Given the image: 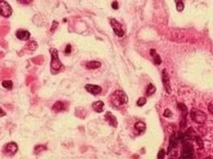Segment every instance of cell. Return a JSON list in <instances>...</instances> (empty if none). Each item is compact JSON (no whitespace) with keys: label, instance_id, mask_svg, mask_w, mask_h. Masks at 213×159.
I'll return each mask as SVG.
<instances>
[{"label":"cell","instance_id":"obj_1","mask_svg":"<svg viewBox=\"0 0 213 159\" xmlns=\"http://www.w3.org/2000/svg\"><path fill=\"white\" fill-rule=\"evenodd\" d=\"M112 103L116 107L126 104L128 101V97L126 93L121 90H118L111 95L110 97Z\"/></svg>","mask_w":213,"mask_h":159},{"label":"cell","instance_id":"obj_2","mask_svg":"<svg viewBox=\"0 0 213 159\" xmlns=\"http://www.w3.org/2000/svg\"><path fill=\"white\" fill-rule=\"evenodd\" d=\"M51 52V63L50 66L52 68V71L54 73L59 72L61 69L62 68V64L60 62V58L58 56V52L55 48H52V50H50Z\"/></svg>","mask_w":213,"mask_h":159},{"label":"cell","instance_id":"obj_3","mask_svg":"<svg viewBox=\"0 0 213 159\" xmlns=\"http://www.w3.org/2000/svg\"><path fill=\"white\" fill-rule=\"evenodd\" d=\"M191 117L194 122L198 124H203L207 120V115L203 111L199 110L192 109L191 111Z\"/></svg>","mask_w":213,"mask_h":159},{"label":"cell","instance_id":"obj_4","mask_svg":"<svg viewBox=\"0 0 213 159\" xmlns=\"http://www.w3.org/2000/svg\"><path fill=\"white\" fill-rule=\"evenodd\" d=\"M194 155V148L191 144L186 142L183 145L181 152L182 159H191Z\"/></svg>","mask_w":213,"mask_h":159},{"label":"cell","instance_id":"obj_5","mask_svg":"<svg viewBox=\"0 0 213 159\" xmlns=\"http://www.w3.org/2000/svg\"><path fill=\"white\" fill-rule=\"evenodd\" d=\"M110 25H111L112 29L116 36H118V37H123L124 36L125 32L122 28V25L120 23L118 20L112 18L110 20Z\"/></svg>","mask_w":213,"mask_h":159},{"label":"cell","instance_id":"obj_6","mask_svg":"<svg viewBox=\"0 0 213 159\" xmlns=\"http://www.w3.org/2000/svg\"><path fill=\"white\" fill-rule=\"evenodd\" d=\"M0 10H1V15L5 17H9L13 14V9L7 2L0 1Z\"/></svg>","mask_w":213,"mask_h":159},{"label":"cell","instance_id":"obj_7","mask_svg":"<svg viewBox=\"0 0 213 159\" xmlns=\"http://www.w3.org/2000/svg\"><path fill=\"white\" fill-rule=\"evenodd\" d=\"M18 150V146L16 142H10L9 143H7L4 146V151L8 156H13L17 153Z\"/></svg>","mask_w":213,"mask_h":159},{"label":"cell","instance_id":"obj_8","mask_svg":"<svg viewBox=\"0 0 213 159\" xmlns=\"http://www.w3.org/2000/svg\"><path fill=\"white\" fill-rule=\"evenodd\" d=\"M162 81H163L165 91H166L167 93H171V85H170L169 76H168V74H167V70H165V69H163V72H162Z\"/></svg>","mask_w":213,"mask_h":159},{"label":"cell","instance_id":"obj_9","mask_svg":"<svg viewBox=\"0 0 213 159\" xmlns=\"http://www.w3.org/2000/svg\"><path fill=\"white\" fill-rule=\"evenodd\" d=\"M85 89L92 95H97L102 92V87L99 85L93 84H86L85 85Z\"/></svg>","mask_w":213,"mask_h":159},{"label":"cell","instance_id":"obj_10","mask_svg":"<svg viewBox=\"0 0 213 159\" xmlns=\"http://www.w3.org/2000/svg\"><path fill=\"white\" fill-rule=\"evenodd\" d=\"M104 118H105L106 121L109 123L110 125L112 126L113 127H118V120H117L116 117L112 114V112L107 111L104 115Z\"/></svg>","mask_w":213,"mask_h":159},{"label":"cell","instance_id":"obj_11","mask_svg":"<svg viewBox=\"0 0 213 159\" xmlns=\"http://www.w3.org/2000/svg\"><path fill=\"white\" fill-rule=\"evenodd\" d=\"M16 37L20 41H28L30 37V33L26 30H18L15 33Z\"/></svg>","mask_w":213,"mask_h":159},{"label":"cell","instance_id":"obj_12","mask_svg":"<svg viewBox=\"0 0 213 159\" xmlns=\"http://www.w3.org/2000/svg\"><path fill=\"white\" fill-rule=\"evenodd\" d=\"M65 104L64 102L61 101H58L57 102H55L54 104L52 106V111H54V112H60L62 111H64L65 109Z\"/></svg>","mask_w":213,"mask_h":159},{"label":"cell","instance_id":"obj_13","mask_svg":"<svg viewBox=\"0 0 213 159\" xmlns=\"http://www.w3.org/2000/svg\"><path fill=\"white\" fill-rule=\"evenodd\" d=\"M104 103L103 101H94L93 103H92V107H93V109L97 113H102L104 110Z\"/></svg>","mask_w":213,"mask_h":159},{"label":"cell","instance_id":"obj_14","mask_svg":"<svg viewBox=\"0 0 213 159\" xmlns=\"http://www.w3.org/2000/svg\"><path fill=\"white\" fill-rule=\"evenodd\" d=\"M102 66V63L99 61H90L86 64L88 70H94V69L99 68Z\"/></svg>","mask_w":213,"mask_h":159},{"label":"cell","instance_id":"obj_15","mask_svg":"<svg viewBox=\"0 0 213 159\" xmlns=\"http://www.w3.org/2000/svg\"><path fill=\"white\" fill-rule=\"evenodd\" d=\"M150 54H151V56L154 58V62H155V64H156L157 65H159V64H161L162 59L160 58V56H159V55L158 54H157L155 49H154V48H151V49L150 50Z\"/></svg>","mask_w":213,"mask_h":159},{"label":"cell","instance_id":"obj_16","mask_svg":"<svg viewBox=\"0 0 213 159\" xmlns=\"http://www.w3.org/2000/svg\"><path fill=\"white\" fill-rule=\"evenodd\" d=\"M178 142H179V137L175 135H172L171 139H170V144H169V148H168V152L171 151V149L175 148L177 146Z\"/></svg>","mask_w":213,"mask_h":159},{"label":"cell","instance_id":"obj_17","mask_svg":"<svg viewBox=\"0 0 213 159\" xmlns=\"http://www.w3.org/2000/svg\"><path fill=\"white\" fill-rule=\"evenodd\" d=\"M134 128H135V130H137V131H139L140 132H143L145 131V130H146V124H145L144 122H136V124H135Z\"/></svg>","mask_w":213,"mask_h":159},{"label":"cell","instance_id":"obj_18","mask_svg":"<svg viewBox=\"0 0 213 159\" xmlns=\"http://www.w3.org/2000/svg\"><path fill=\"white\" fill-rule=\"evenodd\" d=\"M155 92H156V87H155V86L153 84L150 83L147 88V95H148V96H150V95L154 94Z\"/></svg>","mask_w":213,"mask_h":159},{"label":"cell","instance_id":"obj_19","mask_svg":"<svg viewBox=\"0 0 213 159\" xmlns=\"http://www.w3.org/2000/svg\"><path fill=\"white\" fill-rule=\"evenodd\" d=\"M2 85L7 90H12L13 87V83L11 80H4Z\"/></svg>","mask_w":213,"mask_h":159},{"label":"cell","instance_id":"obj_20","mask_svg":"<svg viewBox=\"0 0 213 159\" xmlns=\"http://www.w3.org/2000/svg\"><path fill=\"white\" fill-rule=\"evenodd\" d=\"M46 150V148L44 145H37V146L35 147L34 153H35V154H38V153H40L41 152L44 151V150Z\"/></svg>","mask_w":213,"mask_h":159},{"label":"cell","instance_id":"obj_21","mask_svg":"<svg viewBox=\"0 0 213 159\" xmlns=\"http://www.w3.org/2000/svg\"><path fill=\"white\" fill-rule=\"evenodd\" d=\"M146 103H147V99L144 97H141L138 100V101H137V105H138L139 107H141L144 105L146 104Z\"/></svg>","mask_w":213,"mask_h":159},{"label":"cell","instance_id":"obj_22","mask_svg":"<svg viewBox=\"0 0 213 159\" xmlns=\"http://www.w3.org/2000/svg\"><path fill=\"white\" fill-rule=\"evenodd\" d=\"M176 8H177V10H179V12H181L182 10L184 9V5L183 2L181 1L177 2V3H176Z\"/></svg>","mask_w":213,"mask_h":159},{"label":"cell","instance_id":"obj_23","mask_svg":"<svg viewBox=\"0 0 213 159\" xmlns=\"http://www.w3.org/2000/svg\"><path fill=\"white\" fill-rule=\"evenodd\" d=\"M165 154H166V153H165V150L163 149L160 150L158 153V155H157V159H164L165 156Z\"/></svg>","mask_w":213,"mask_h":159},{"label":"cell","instance_id":"obj_24","mask_svg":"<svg viewBox=\"0 0 213 159\" xmlns=\"http://www.w3.org/2000/svg\"><path fill=\"white\" fill-rule=\"evenodd\" d=\"M172 115H173V113H172V111L170 109H165V111H164V113H163L164 117H167V118L171 117Z\"/></svg>","mask_w":213,"mask_h":159},{"label":"cell","instance_id":"obj_25","mask_svg":"<svg viewBox=\"0 0 213 159\" xmlns=\"http://www.w3.org/2000/svg\"><path fill=\"white\" fill-rule=\"evenodd\" d=\"M59 25V22H57V21H55V20H54V21L52 22V28H51V29L50 30L52 32L53 31H54L55 29L57 28V26H58Z\"/></svg>","mask_w":213,"mask_h":159},{"label":"cell","instance_id":"obj_26","mask_svg":"<svg viewBox=\"0 0 213 159\" xmlns=\"http://www.w3.org/2000/svg\"><path fill=\"white\" fill-rule=\"evenodd\" d=\"M112 7L114 10H118L119 8V5H118V2L117 1H115L112 3Z\"/></svg>","mask_w":213,"mask_h":159},{"label":"cell","instance_id":"obj_27","mask_svg":"<svg viewBox=\"0 0 213 159\" xmlns=\"http://www.w3.org/2000/svg\"><path fill=\"white\" fill-rule=\"evenodd\" d=\"M71 45L70 44H68V45H67V46H66V48H65V54H70V53L71 52Z\"/></svg>","mask_w":213,"mask_h":159},{"label":"cell","instance_id":"obj_28","mask_svg":"<svg viewBox=\"0 0 213 159\" xmlns=\"http://www.w3.org/2000/svg\"><path fill=\"white\" fill-rule=\"evenodd\" d=\"M209 111H210L211 113L213 114V103H211L210 106H209Z\"/></svg>","mask_w":213,"mask_h":159},{"label":"cell","instance_id":"obj_29","mask_svg":"<svg viewBox=\"0 0 213 159\" xmlns=\"http://www.w3.org/2000/svg\"><path fill=\"white\" fill-rule=\"evenodd\" d=\"M1 112H2V113H1V115H0V116H1V117H2L4 115H6L5 112H4V111H3V110H2V108H1Z\"/></svg>","mask_w":213,"mask_h":159},{"label":"cell","instance_id":"obj_30","mask_svg":"<svg viewBox=\"0 0 213 159\" xmlns=\"http://www.w3.org/2000/svg\"><path fill=\"white\" fill-rule=\"evenodd\" d=\"M204 159H212V158H210V157H207V158H204Z\"/></svg>","mask_w":213,"mask_h":159}]
</instances>
